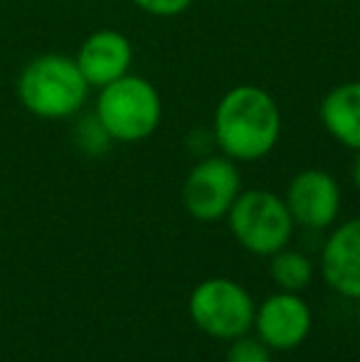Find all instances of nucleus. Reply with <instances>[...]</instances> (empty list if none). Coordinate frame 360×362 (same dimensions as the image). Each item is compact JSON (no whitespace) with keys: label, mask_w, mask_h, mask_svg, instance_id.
<instances>
[{"label":"nucleus","mask_w":360,"mask_h":362,"mask_svg":"<svg viewBox=\"0 0 360 362\" xmlns=\"http://www.w3.org/2000/svg\"><path fill=\"white\" fill-rule=\"evenodd\" d=\"M281 136V109L257 84L232 86L222 94L212 116V141L235 163L267 158Z\"/></svg>","instance_id":"f257e3e1"},{"label":"nucleus","mask_w":360,"mask_h":362,"mask_svg":"<svg viewBox=\"0 0 360 362\" xmlns=\"http://www.w3.org/2000/svg\"><path fill=\"white\" fill-rule=\"evenodd\" d=\"M91 86L79 72L77 59L67 54H40L30 59L18 79L23 106L37 119L57 121L74 116L87 101Z\"/></svg>","instance_id":"f03ea898"},{"label":"nucleus","mask_w":360,"mask_h":362,"mask_svg":"<svg viewBox=\"0 0 360 362\" xmlns=\"http://www.w3.org/2000/svg\"><path fill=\"white\" fill-rule=\"evenodd\" d=\"M94 114L116 144H141L161 126L163 101L149 79L124 74L121 79L101 86Z\"/></svg>","instance_id":"7ed1b4c3"},{"label":"nucleus","mask_w":360,"mask_h":362,"mask_svg":"<svg viewBox=\"0 0 360 362\" xmlns=\"http://www.w3.org/2000/svg\"><path fill=\"white\" fill-rule=\"evenodd\" d=\"M232 237L255 257H272L289 247L294 237V219L281 195L262 187L242 190L227 212Z\"/></svg>","instance_id":"20e7f679"},{"label":"nucleus","mask_w":360,"mask_h":362,"mask_svg":"<svg viewBox=\"0 0 360 362\" xmlns=\"http://www.w3.org/2000/svg\"><path fill=\"white\" fill-rule=\"evenodd\" d=\"M255 308L250 291L235 279H205L192 288L187 298V313L197 330L215 340H235L247 335L255 323Z\"/></svg>","instance_id":"39448f33"},{"label":"nucleus","mask_w":360,"mask_h":362,"mask_svg":"<svg viewBox=\"0 0 360 362\" xmlns=\"http://www.w3.org/2000/svg\"><path fill=\"white\" fill-rule=\"evenodd\" d=\"M242 192L240 168L227 156H205L182 182V207L197 222L225 219Z\"/></svg>","instance_id":"423d86ee"},{"label":"nucleus","mask_w":360,"mask_h":362,"mask_svg":"<svg viewBox=\"0 0 360 362\" xmlns=\"http://www.w3.org/2000/svg\"><path fill=\"white\" fill-rule=\"evenodd\" d=\"M313 328L311 305L303 300L301 293L277 291L255 308L252 330L269 350L289 353L306 343Z\"/></svg>","instance_id":"0eeeda50"},{"label":"nucleus","mask_w":360,"mask_h":362,"mask_svg":"<svg viewBox=\"0 0 360 362\" xmlns=\"http://www.w3.org/2000/svg\"><path fill=\"white\" fill-rule=\"evenodd\" d=\"M284 202L294 224L303 229H328L341 215V185L331 173L308 168L291 177Z\"/></svg>","instance_id":"6e6552de"},{"label":"nucleus","mask_w":360,"mask_h":362,"mask_svg":"<svg viewBox=\"0 0 360 362\" xmlns=\"http://www.w3.org/2000/svg\"><path fill=\"white\" fill-rule=\"evenodd\" d=\"M321 274L338 296L360 300V217L338 224L321 252Z\"/></svg>","instance_id":"1a4fd4ad"},{"label":"nucleus","mask_w":360,"mask_h":362,"mask_svg":"<svg viewBox=\"0 0 360 362\" xmlns=\"http://www.w3.org/2000/svg\"><path fill=\"white\" fill-rule=\"evenodd\" d=\"M74 59L87 84L101 89L129 74L134 62V47H131V40L119 30H96L82 42Z\"/></svg>","instance_id":"9d476101"},{"label":"nucleus","mask_w":360,"mask_h":362,"mask_svg":"<svg viewBox=\"0 0 360 362\" xmlns=\"http://www.w3.org/2000/svg\"><path fill=\"white\" fill-rule=\"evenodd\" d=\"M318 119L333 141L360 151V79L333 86L323 96Z\"/></svg>","instance_id":"9b49d317"},{"label":"nucleus","mask_w":360,"mask_h":362,"mask_svg":"<svg viewBox=\"0 0 360 362\" xmlns=\"http://www.w3.org/2000/svg\"><path fill=\"white\" fill-rule=\"evenodd\" d=\"M269 274L272 281L279 291H289V293H301L311 286L313 281V264L301 252L284 247L281 252L272 254Z\"/></svg>","instance_id":"f8f14e48"},{"label":"nucleus","mask_w":360,"mask_h":362,"mask_svg":"<svg viewBox=\"0 0 360 362\" xmlns=\"http://www.w3.org/2000/svg\"><path fill=\"white\" fill-rule=\"evenodd\" d=\"M74 144H77V148L82 153L96 158L109 151L114 139L106 134V129L101 126V121L96 119V114H91V116H84L77 124V129H74Z\"/></svg>","instance_id":"ddd939ff"},{"label":"nucleus","mask_w":360,"mask_h":362,"mask_svg":"<svg viewBox=\"0 0 360 362\" xmlns=\"http://www.w3.org/2000/svg\"><path fill=\"white\" fill-rule=\"evenodd\" d=\"M225 362H272V350L257 335H240L230 340Z\"/></svg>","instance_id":"4468645a"},{"label":"nucleus","mask_w":360,"mask_h":362,"mask_svg":"<svg viewBox=\"0 0 360 362\" xmlns=\"http://www.w3.org/2000/svg\"><path fill=\"white\" fill-rule=\"evenodd\" d=\"M131 3L139 10H144L146 15H153V18H175V15L190 10L195 0H131Z\"/></svg>","instance_id":"2eb2a0df"},{"label":"nucleus","mask_w":360,"mask_h":362,"mask_svg":"<svg viewBox=\"0 0 360 362\" xmlns=\"http://www.w3.org/2000/svg\"><path fill=\"white\" fill-rule=\"evenodd\" d=\"M353 185L360 192V151H356V160H353Z\"/></svg>","instance_id":"dca6fc26"}]
</instances>
